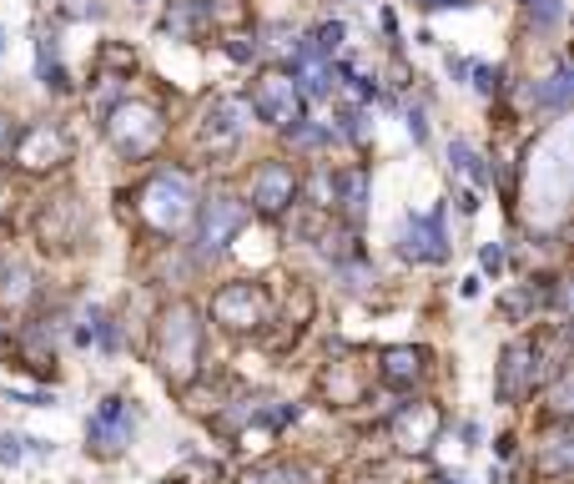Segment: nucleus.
<instances>
[{
    "label": "nucleus",
    "instance_id": "obj_14",
    "mask_svg": "<svg viewBox=\"0 0 574 484\" xmlns=\"http://www.w3.org/2000/svg\"><path fill=\"white\" fill-rule=\"evenodd\" d=\"M41 242L46 248H71L77 242V202L56 198L41 208Z\"/></svg>",
    "mask_w": 574,
    "mask_h": 484
},
{
    "label": "nucleus",
    "instance_id": "obj_31",
    "mask_svg": "<svg viewBox=\"0 0 574 484\" xmlns=\"http://www.w3.org/2000/svg\"><path fill=\"white\" fill-rule=\"evenodd\" d=\"M16 132H21V127H16L11 117H0V157H11V147H16Z\"/></svg>",
    "mask_w": 574,
    "mask_h": 484
},
{
    "label": "nucleus",
    "instance_id": "obj_2",
    "mask_svg": "<svg viewBox=\"0 0 574 484\" xmlns=\"http://www.w3.org/2000/svg\"><path fill=\"white\" fill-rule=\"evenodd\" d=\"M137 218L147 222L152 232H162V238H177V232L192 228L197 198H192L187 172H157L152 182L137 192Z\"/></svg>",
    "mask_w": 574,
    "mask_h": 484
},
{
    "label": "nucleus",
    "instance_id": "obj_34",
    "mask_svg": "<svg viewBox=\"0 0 574 484\" xmlns=\"http://www.w3.org/2000/svg\"><path fill=\"white\" fill-rule=\"evenodd\" d=\"M429 11H444V6H469V0H423Z\"/></svg>",
    "mask_w": 574,
    "mask_h": 484
},
{
    "label": "nucleus",
    "instance_id": "obj_5",
    "mask_svg": "<svg viewBox=\"0 0 574 484\" xmlns=\"http://www.w3.org/2000/svg\"><path fill=\"white\" fill-rule=\"evenodd\" d=\"M11 162L21 167V172H56V167L71 162V142H66V132L51 127V121H31V127L16 132Z\"/></svg>",
    "mask_w": 574,
    "mask_h": 484
},
{
    "label": "nucleus",
    "instance_id": "obj_21",
    "mask_svg": "<svg viewBox=\"0 0 574 484\" xmlns=\"http://www.w3.org/2000/svg\"><path fill=\"white\" fill-rule=\"evenodd\" d=\"M298 198H303L308 208L328 212V208H333V172H328V167H318L308 182H298Z\"/></svg>",
    "mask_w": 574,
    "mask_h": 484
},
{
    "label": "nucleus",
    "instance_id": "obj_20",
    "mask_svg": "<svg viewBox=\"0 0 574 484\" xmlns=\"http://www.w3.org/2000/svg\"><path fill=\"white\" fill-rule=\"evenodd\" d=\"M449 162H454L459 172H464L469 182H474V188H489V182H494V172H489L484 157H479L469 142H454V147H449Z\"/></svg>",
    "mask_w": 574,
    "mask_h": 484
},
{
    "label": "nucleus",
    "instance_id": "obj_32",
    "mask_svg": "<svg viewBox=\"0 0 574 484\" xmlns=\"http://www.w3.org/2000/svg\"><path fill=\"white\" fill-rule=\"evenodd\" d=\"M21 460V440L16 434H0V464H16Z\"/></svg>",
    "mask_w": 574,
    "mask_h": 484
},
{
    "label": "nucleus",
    "instance_id": "obj_30",
    "mask_svg": "<svg viewBox=\"0 0 574 484\" xmlns=\"http://www.w3.org/2000/svg\"><path fill=\"white\" fill-rule=\"evenodd\" d=\"M479 268H484V273H499V268H504V248H499V242H484V248H479Z\"/></svg>",
    "mask_w": 574,
    "mask_h": 484
},
{
    "label": "nucleus",
    "instance_id": "obj_11",
    "mask_svg": "<svg viewBox=\"0 0 574 484\" xmlns=\"http://www.w3.org/2000/svg\"><path fill=\"white\" fill-rule=\"evenodd\" d=\"M131 434H137V409H131L127 399H107L87 424V440L97 444L101 454H121L131 444Z\"/></svg>",
    "mask_w": 574,
    "mask_h": 484
},
{
    "label": "nucleus",
    "instance_id": "obj_12",
    "mask_svg": "<svg viewBox=\"0 0 574 484\" xmlns=\"http://www.w3.org/2000/svg\"><path fill=\"white\" fill-rule=\"evenodd\" d=\"M298 198V177L293 167L282 162H262L258 172H252V202H258L262 218H278V212H288Z\"/></svg>",
    "mask_w": 574,
    "mask_h": 484
},
{
    "label": "nucleus",
    "instance_id": "obj_15",
    "mask_svg": "<svg viewBox=\"0 0 574 484\" xmlns=\"http://www.w3.org/2000/svg\"><path fill=\"white\" fill-rule=\"evenodd\" d=\"M534 470L544 474V480H570V470H574V440H570V430H550V440L540 444V460H534Z\"/></svg>",
    "mask_w": 574,
    "mask_h": 484
},
{
    "label": "nucleus",
    "instance_id": "obj_24",
    "mask_svg": "<svg viewBox=\"0 0 574 484\" xmlns=\"http://www.w3.org/2000/svg\"><path fill=\"white\" fill-rule=\"evenodd\" d=\"M524 11L534 16V26H560L564 21V0H524Z\"/></svg>",
    "mask_w": 574,
    "mask_h": 484
},
{
    "label": "nucleus",
    "instance_id": "obj_10",
    "mask_svg": "<svg viewBox=\"0 0 574 484\" xmlns=\"http://www.w3.org/2000/svg\"><path fill=\"white\" fill-rule=\"evenodd\" d=\"M399 253L409 263H444L449 258V238H444V212H429V218H403L399 232Z\"/></svg>",
    "mask_w": 574,
    "mask_h": 484
},
{
    "label": "nucleus",
    "instance_id": "obj_6",
    "mask_svg": "<svg viewBox=\"0 0 574 484\" xmlns=\"http://www.w3.org/2000/svg\"><path fill=\"white\" fill-rule=\"evenodd\" d=\"M544 379H554V374H550V363H544L540 343L520 339L504 349V363H499V399H510V404L514 399H530Z\"/></svg>",
    "mask_w": 574,
    "mask_h": 484
},
{
    "label": "nucleus",
    "instance_id": "obj_7",
    "mask_svg": "<svg viewBox=\"0 0 574 484\" xmlns=\"http://www.w3.org/2000/svg\"><path fill=\"white\" fill-rule=\"evenodd\" d=\"M252 111H258L268 127H293L303 117V91H298L293 71H262L252 81Z\"/></svg>",
    "mask_w": 574,
    "mask_h": 484
},
{
    "label": "nucleus",
    "instance_id": "obj_8",
    "mask_svg": "<svg viewBox=\"0 0 574 484\" xmlns=\"http://www.w3.org/2000/svg\"><path fill=\"white\" fill-rule=\"evenodd\" d=\"M439 430H444V414H439L434 404H403L399 414L389 419V434L403 454H429Z\"/></svg>",
    "mask_w": 574,
    "mask_h": 484
},
{
    "label": "nucleus",
    "instance_id": "obj_9",
    "mask_svg": "<svg viewBox=\"0 0 574 484\" xmlns=\"http://www.w3.org/2000/svg\"><path fill=\"white\" fill-rule=\"evenodd\" d=\"M242 222H248V202L228 198V192L207 198V202H202V253L218 258L222 248H228V242L242 232Z\"/></svg>",
    "mask_w": 574,
    "mask_h": 484
},
{
    "label": "nucleus",
    "instance_id": "obj_28",
    "mask_svg": "<svg viewBox=\"0 0 574 484\" xmlns=\"http://www.w3.org/2000/svg\"><path fill=\"white\" fill-rule=\"evenodd\" d=\"M474 87L484 91V97H494V91H504V71H494V67H474Z\"/></svg>",
    "mask_w": 574,
    "mask_h": 484
},
{
    "label": "nucleus",
    "instance_id": "obj_22",
    "mask_svg": "<svg viewBox=\"0 0 574 484\" xmlns=\"http://www.w3.org/2000/svg\"><path fill=\"white\" fill-rule=\"evenodd\" d=\"M570 87H574V81H570V67H554V77L544 81L540 91H534V101H540L544 111H564V107H570Z\"/></svg>",
    "mask_w": 574,
    "mask_h": 484
},
{
    "label": "nucleus",
    "instance_id": "obj_4",
    "mask_svg": "<svg viewBox=\"0 0 574 484\" xmlns=\"http://www.w3.org/2000/svg\"><path fill=\"white\" fill-rule=\"evenodd\" d=\"M212 319L222 323L228 333H252L272 319V303H268V288L262 283H228L212 293Z\"/></svg>",
    "mask_w": 574,
    "mask_h": 484
},
{
    "label": "nucleus",
    "instance_id": "obj_26",
    "mask_svg": "<svg viewBox=\"0 0 574 484\" xmlns=\"http://www.w3.org/2000/svg\"><path fill=\"white\" fill-rule=\"evenodd\" d=\"M343 137H348V142H358V147L369 142V117H363L358 107H348V111H343Z\"/></svg>",
    "mask_w": 574,
    "mask_h": 484
},
{
    "label": "nucleus",
    "instance_id": "obj_16",
    "mask_svg": "<svg viewBox=\"0 0 574 484\" xmlns=\"http://www.w3.org/2000/svg\"><path fill=\"white\" fill-rule=\"evenodd\" d=\"M333 208L343 212L348 222L363 218V208H369V177H363V172H343V177H333Z\"/></svg>",
    "mask_w": 574,
    "mask_h": 484
},
{
    "label": "nucleus",
    "instance_id": "obj_13",
    "mask_svg": "<svg viewBox=\"0 0 574 484\" xmlns=\"http://www.w3.org/2000/svg\"><path fill=\"white\" fill-rule=\"evenodd\" d=\"M242 117H248V101H238V97L212 101V107L202 111V147H212V152H232L238 137H242Z\"/></svg>",
    "mask_w": 574,
    "mask_h": 484
},
{
    "label": "nucleus",
    "instance_id": "obj_1",
    "mask_svg": "<svg viewBox=\"0 0 574 484\" xmlns=\"http://www.w3.org/2000/svg\"><path fill=\"white\" fill-rule=\"evenodd\" d=\"M152 359L162 369V379L172 389H187L202 369V323H197L192 303H172L157 319V339H152Z\"/></svg>",
    "mask_w": 574,
    "mask_h": 484
},
{
    "label": "nucleus",
    "instance_id": "obj_18",
    "mask_svg": "<svg viewBox=\"0 0 574 484\" xmlns=\"http://www.w3.org/2000/svg\"><path fill=\"white\" fill-rule=\"evenodd\" d=\"M383 384H413L423 374V353L419 349H383V363H379Z\"/></svg>",
    "mask_w": 574,
    "mask_h": 484
},
{
    "label": "nucleus",
    "instance_id": "obj_33",
    "mask_svg": "<svg viewBox=\"0 0 574 484\" xmlns=\"http://www.w3.org/2000/svg\"><path fill=\"white\" fill-rule=\"evenodd\" d=\"M409 132H413V142H429V121H423V111H409Z\"/></svg>",
    "mask_w": 574,
    "mask_h": 484
},
{
    "label": "nucleus",
    "instance_id": "obj_3",
    "mask_svg": "<svg viewBox=\"0 0 574 484\" xmlns=\"http://www.w3.org/2000/svg\"><path fill=\"white\" fill-rule=\"evenodd\" d=\"M167 137V121L152 101H137V97H121L111 101L107 111V142L117 147L121 157H152Z\"/></svg>",
    "mask_w": 574,
    "mask_h": 484
},
{
    "label": "nucleus",
    "instance_id": "obj_36",
    "mask_svg": "<svg viewBox=\"0 0 574 484\" xmlns=\"http://www.w3.org/2000/svg\"><path fill=\"white\" fill-rule=\"evenodd\" d=\"M0 51H6V31H0Z\"/></svg>",
    "mask_w": 574,
    "mask_h": 484
},
{
    "label": "nucleus",
    "instance_id": "obj_19",
    "mask_svg": "<svg viewBox=\"0 0 574 484\" xmlns=\"http://www.w3.org/2000/svg\"><path fill=\"white\" fill-rule=\"evenodd\" d=\"M212 26V16H207V0H172V11H167V31L177 36H197Z\"/></svg>",
    "mask_w": 574,
    "mask_h": 484
},
{
    "label": "nucleus",
    "instance_id": "obj_27",
    "mask_svg": "<svg viewBox=\"0 0 574 484\" xmlns=\"http://www.w3.org/2000/svg\"><path fill=\"white\" fill-rule=\"evenodd\" d=\"M268 51L272 56H288V61H293V51H298V41H288V26H268Z\"/></svg>",
    "mask_w": 574,
    "mask_h": 484
},
{
    "label": "nucleus",
    "instance_id": "obj_25",
    "mask_svg": "<svg viewBox=\"0 0 574 484\" xmlns=\"http://www.w3.org/2000/svg\"><path fill=\"white\" fill-rule=\"evenodd\" d=\"M343 21H328V26H318V31H313V51L318 56H333L338 51V46H343Z\"/></svg>",
    "mask_w": 574,
    "mask_h": 484
},
{
    "label": "nucleus",
    "instance_id": "obj_23",
    "mask_svg": "<svg viewBox=\"0 0 574 484\" xmlns=\"http://www.w3.org/2000/svg\"><path fill=\"white\" fill-rule=\"evenodd\" d=\"M101 77H117V81H131V71H137V51H127V46H117V41H107L101 46Z\"/></svg>",
    "mask_w": 574,
    "mask_h": 484
},
{
    "label": "nucleus",
    "instance_id": "obj_17",
    "mask_svg": "<svg viewBox=\"0 0 574 484\" xmlns=\"http://www.w3.org/2000/svg\"><path fill=\"white\" fill-rule=\"evenodd\" d=\"M323 394L333 399V404H358L363 399V374H358L348 359L328 363V374H323Z\"/></svg>",
    "mask_w": 574,
    "mask_h": 484
},
{
    "label": "nucleus",
    "instance_id": "obj_29",
    "mask_svg": "<svg viewBox=\"0 0 574 484\" xmlns=\"http://www.w3.org/2000/svg\"><path fill=\"white\" fill-rule=\"evenodd\" d=\"M258 51H262V46H258V41H248V36H232V41H228V56L238 61V67H248V61H252Z\"/></svg>",
    "mask_w": 574,
    "mask_h": 484
},
{
    "label": "nucleus",
    "instance_id": "obj_35",
    "mask_svg": "<svg viewBox=\"0 0 574 484\" xmlns=\"http://www.w3.org/2000/svg\"><path fill=\"white\" fill-rule=\"evenodd\" d=\"M242 484H278V474H248Z\"/></svg>",
    "mask_w": 574,
    "mask_h": 484
}]
</instances>
